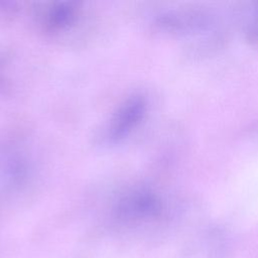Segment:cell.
Wrapping results in <instances>:
<instances>
[{"label": "cell", "mask_w": 258, "mask_h": 258, "mask_svg": "<svg viewBox=\"0 0 258 258\" xmlns=\"http://www.w3.org/2000/svg\"><path fill=\"white\" fill-rule=\"evenodd\" d=\"M144 112V103L142 99L140 98H134L129 101V103L124 107L122 112L118 115L116 122L114 123L112 127V138L118 139L132 126L135 125V123L138 122V120L142 117Z\"/></svg>", "instance_id": "1"}, {"label": "cell", "mask_w": 258, "mask_h": 258, "mask_svg": "<svg viewBox=\"0 0 258 258\" xmlns=\"http://www.w3.org/2000/svg\"><path fill=\"white\" fill-rule=\"evenodd\" d=\"M247 37L251 42L258 43V5L256 7L254 17L247 28Z\"/></svg>", "instance_id": "2"}]
</instances>
